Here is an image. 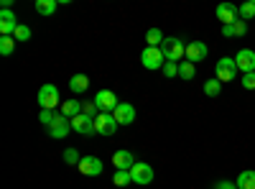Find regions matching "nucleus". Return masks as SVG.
I'll return each mask as SVG.
<instances>
[{"mask_svg":"<svg viewBox=\"0 0 255 189\" xmlns=\"http://www.w3.org/2000/svg\"><path fill=\"white\" fill-rule=\"evenodd\" d=\"M161 51H163L166 61H176V64L186 56V46L181 44V41H179L176 36H166V41L161 44Z\"/></svg>","mask_w":255,"mask_h":189,"instance_id":"1","label":"nucleus"},{"mask_svg":"<svg viewBox=\"0 0 255 189\" xmlns=\"http://www.w3.org/2000/svg\"><path fill=\"white\" fill-rule=\"evenodd\" d=\"M140 61H143V67H145V69L156 72V69H163L166 56H163L161 46H145V49L140 51Z\"/></svg>","mask_w":255,"mask_h":189,"instance_id":"2","label":"nucleus"},{"mask_svg":"<svg viewBox=\"0 0 255 189\" xmlns=\"http://www.w3.org/2000/svg\"><path fill=\"white\" fill-rule=\"evenodd\" d=\"M38 105H41V110H56V105H61L59 87L56 85H41V90H38Z\"/></svg>","mask_w":255,"mask_h":189,"instance_id":"3","label":"nucleus"},{"mask_svg":"<svg viewBox=\"0 0 255 189\" xmlns=\"http://www.w3.org/2000/svg\"><path fill=\"white\" fill-rule=\"evenodd\" d=\"M215 15H217V20H220L222 26H232V23H238V20H240V10H238L235 3H222V5H217Z\"/></svg>","mask_w":255,"mask_h":189,"instance_id":"4","label":"nucleus"},{"mask_svg":"<svg viewBox=\"0 0 255 189\" xmlns=\"http://www.w3.org/2000/svg\"><path fill=\"white\" fill-rule=\"evenodd\" d=\"M215 69H217V79L220 82H232L238 77V64H235V59H230V56H222Z\"/></svg>","mask_w":255,"mask_h":189,"instance_id":"5","label":"nucleus"},{"mask_svg":"<svg viewBox=\"0 0 255 189\" xmlns=\"http://www.w3.org/2000/svg\"><path fill=\"white\" fill-rule=\"evenodd\" d=\"M130 177H133V184H140V187H145V184H151L153 182V169H151V164H143V161H135V166L130 169Z\"/></svg>","mask_w":255,"mask_h":189,"instance_id":"6","label":"nucleus"},{"mask_svg":"<svg viewBox=\"0 0 255 189\" xmlns=\"http://www.w3.org/2000/svg\"><path fill=\"white\" fill-rule=\"evenodd\" d=\"M95 131H97L100 136H113V133L118 131L115 115H113V113H100V115L95 118Z\"/></svg>","mask_w":255,"mask_h":189,"instance_id":"7","label":"nucleus"},{"mask_svg":"<svg viewBox=\"0 0 255 189\" xmlns=\"http://www.w3.org/2000/svg\"><path fill=\"white\" fill-rule=\"evenodd\" d=\"M95 102H97V108H100V113H115V108H118V95L113 92V90H100L97 92V97H95Z\"/></svg>","mask_w":255,"mask_h":189,"instance_id":"8","label":"nucleus"},{"mask_svg":"<svg viewBox=\"0 0 255 189\" xmlns=\"http://www.w3.org/2000/svg\"><path fill=\"white\" fill-rule=\"evenodd\" d=\"M69 131H72V120H69L67 115L56 113V118H54V123H51V128H49V136L61 141V138H67V136H69Z\"/></svg>","mask_w":255,"mask_h":189,"instance_id":"9","label":"nucleus"},{"mask_svg":"<svg viewBox=\"0 0 255 189\" xmlns=\"http://www.w3.org/2000/svg\"><path fill=\"white\" fill-rule=\"evenodd\" d=\"M235 64H238V72H243V74L255 72V51L253 49H240L235 54Z\"/></svg>","mask_w":255,"mask_h":189,"instance_id":"10","label":"nucleus"},{"mask_svg":"<svg viewBox=\"0 0 255 189\" xmlns=\"http://www.w3.org/2000/svg\"><path fill=\"white\" fill-rule=\"evenodd\" d=\"M77 169H79L84 177H100V174H102V161H100L97 156H82V161H79Z\"/></svg>","mask_w":255,"mask_h":189,"instance_id":"11","label":"nucleus"},{"mask_svg":"<svg viewBox=\"0 0 255 189\" xmlns=\"http://www.w3.org/2000/svg\"><path fill=\"white\" fill-rule=\"evenodd\" d=\"M207 54H209V49H207L204 41H191V44H186V61H191V64L204 61Z\"/></svg>","mask_w":255,"mask_h":189,"instance_id":"12","label":"nucleus"},{"mask_svg":"<svg viewBox=\"0 0 255 189\" xmlns=\"http://www.w3.org/2000/svg\"><path fill=\"white\" fill-rule=\"evenodd\" d=\"M113 115H115L118 125H130V123H135V115H138V113H135V108H133L130 102H120Z\"/></svg>","mask_w":255,"mask_h":189,"instance_id":"13","label":"nucleus"},{"mask_svg":"<svg viewBox=\"0 0 255 189\" xmlns=\"http://www.w3.org/2000/svg\"><path fill=\"white\" fill-rule=\"evenodd\" d=\"M72 131H77L79 136H92V133H97V131H95V118H90V115H77V118H72Z\"/></svg>","mask_w":255,"mask_h":189,"instance_id":"14","label":"nucleus"},{"mask_svg":"<svg viewBox=\"0 0 255 189\" xmlns=\"http://www.w3.org/2000/svg\"><path fill=\"white\" fill-rule=\"evenodd\" d=\"M18 26L20 23H18V18H15L13 10H0V33H3V36H13Z\"/></svg>","mask_w":255,"mask_h":189,"instance_id":"15","label":"nucleus"},{"mask_svg":"<svg viewBox=\"0 0 255 189\" xmlns=\"http://www.w3.org/2000/svg\"><path fill=\"white\" fill-rule=\"evenodd\" d=\"M113 164H115V172H130L135 166V156L130 151H115L113 154Z\"/></svg>","mask_w":255,"mask_h":189,"instance_id":"16","label":"nucleus"},{"mask_svg":"<svg viewBox=\"0 0 255 189\" xmlns=\"http://www.w3.org/2000/svg\"><path fill=\"white\" fill-rule=\"evenodd\" d=\"M87 87H90V77H87V74H74V77L69 79V90H72L74 95H82Z\"/></svg>","mask_w":255,"mask_h":189,"instance_id":"17","label":"nucleus"},{"mask_svg":"<svg viewBox=\"0 0 255 189\" xmlns=\"http://www.w3.org/2000/svg\"><path fill=\"white\" fill-rule=\"evenodd\" d=\"M61 115H67L69 120H72V118H77V115H82V102H77V100H67V102H61Z\"/></svg>","mask_w":255,"mask_h":189,"instance_id":"18","label":"nucleus"},{"mask_svg":"<svg viewBox=\"0 0 255 189\" xmlns=\"http://www.w3.org/2000/svg\"><path fill=\"white\" fill-rule=\"evenodd\" d=\"M238 189H255V172L253 169H245V172H240V177H238Z\"/></svg>","mask_w":255,"mask_h":189,"instance_id":"19","label":"nucleus"},{"mask_svg":"<svg viewBox=\"0 0 255 189\" xmlns=\"http://www.w3.org/2000/svg\"><path fill=\"white\" fill-rule=\"evenodd\" d=\"M56 5H59V0H36V13L51 15V13H56Z\"/></svg>","mask_w":255,"mask_h":189,"instance_id":"20","label":"nucleus"},{"mask_svg":"<svg viewBox=\"0 0 255 189\" xmlns=\"http://www.w3.org/2000/svg\"><path fill=\"white\" fill-rule=\"evenodd\" d=\"M163 41H166V36L161 33V28H148L145 31V44L148 46H161Z\"/></svg>","mask_w":255,"mask_h":189,"instance_id":"21","label":"nucleus"},{"mask_svg":"<svg viewBox=\"0 0 255 189\" xmlns=\"http://www.w3.org/2000/svg\"><path fill=\"white\" fill-rule=\"evenodd\" d=\"M220 92H222V82H220L217 77L204 82V95H207V97H220Z\"/></svg>","mask_w":255,"mask_h":189,"instance_id":"22","label":"nucleus"},{"mask_svg":"<svg viewBox=\"0 0 255 189\" xmlns=\"http://www.w3.org/2000/svg\"><path fill=\"white\" fill-rule=\"evenodd\" d=\"M194 74H197V64H191V61H179V77L181 79H194Z\"/></svg>","mask_w":255,"mask_h":189,"instance_id":"23","label":"nucleus"},{"mask_svg":"<svg viewBox=\"0 0 255 189\" xmlns=\"http://www.w3.org/2000/svg\"><path fill=\"white\" fill-rule=\"evenodd\" d=\"M238 10H240V20H245V23L248 20H255V0H248V3H243Z\"/></svg>","mask_w":255,"mask_h":189,"instance_id":"24","label":"nucleus"},{"mask_svg":"<svg viewBox=\"0 0 255 189\" xmlns=\"http://www.w3.org/2000/svg\"><path fill=\"white\" fill-rule=\"evenodd\" d=\"M13 49H15V38H13V36H0V54L10 56Z\"/></svg>","mask_w":255,"mask_h":189,"instance_id":"25","label":"nucleus"},{"mask_svg":"<svg viewBox=\"0 0 255 189\" xmlns=\"http://www.w3.org/2000/svg\"><path fill=\"white\" fill-rule=\"evenodd\" d=\"M82 115L97 118V115H100V108H97V102H95V100H87V102H82Z\"/></svg>","mask_w":255,"mask_h":189,"instance_id":"26","label":"nucleus"},{"mask_svg":"<svg viewBox=\"0 0 255 189\" xmlns=\"http://www.w3.org/2000/svg\"><path fill=\"white\" fill-rule=\"evenodd\" d=\"M113 184H118V187H128V184H133V177H130V172H115V177H113Z\"/></svg>","mask_w":255,"mask_h":189,"instance_id":"27","label":"nucleus"},{"mask_svg":"<svg viewBox=\"0 0 255 189\" xmlns=\"http://www.w3.org/2000/svg\"><path fill=\"white\" fill-rule=\"evenodd\" d=\"M82 156L77 154V149H67L64 151V164H69V166H79Z\"/></svg>","mask_w":255,"mask_h":189,"instance_id":"28","label":"nucleus"},{"mask_svg":"<svg viewBox=\"0 0 255 189\" xmlns=\"http://www.w3.org/2000/svg\"><path fill=\"white\" fill-rule=\"evenodd\" d=\"M54 118H56V110H41V113H38V123L46 125V128H51Z\"/></svg>","mask_w":255,"mask_h":189,"instance_id":"29","label":"nucleus"},{"mask_svg":"<svg viewBox=\"0 0 255 189\" xmlns=\"http://www.w3.org/2000/svg\"><path fill=\"white\" fill-rule=\"evenodd\" d=\"M13 38H15V41H28V38H31V28H28L26 23H20V26L15 28Z\"/></svg>","mask_w":255,"mask_h":189,"instance_id":"30","label":"nucleus"},{"mask_svg":"<svg viewBox=\"0 0 255 189\" xmlns=\"http://www.w3.org/2000/svg\"><path fill=\"white\" fill-rule=\"evenodd\" d=\"M161 72H163V77H168V79H171V77H179V64H176V61H166Z\"/></svg>","mask_w":255,"mask_h":189,"instance_id":"31","label":"nucleus"},{"mask_svg":"<svg viewBox=\"0 0 255 189\" xmlns=\"http://www.w3.org/2000/svg\"><path fill=\"white\" fill-rule=\"evenodd\" d=\"M243 87H245V90H255V72L243 74Z\"/></svg>","mask_w":255,"mask_h":189,"instance_id":"32","label":"nucleus"},{"mask_svg":"<svg viewBox=\"0 0 255 189\" xmlns=\"http://www.w3.org/2000/svg\"><path fill=\"white\" fill-rule=\"evenodd\" d=\"M232 31H235V36H245L248 33V23L245 20H238V23H232Z\"/></svg>","mask_w":255,"mask_h":189,"instance_id":"33","label":"nucleus"},{"mask_svg":"<svg viewBox=\"0 0 255 189\" xmlns=\"http://www.w3.org/2000/svg\"><path fill=\"white\" fill-rule=\"evenodd\" d=\"M215 189H238V184L230 179H220V182H215Z\"/></svg>","mask_w":255,"mask_h":189,"instance_id":"34","label":"nucleus"},{"mask_svg":"<svg viewBox=\"0 0 255 189\" xmlns=\"http://www.w3.org/2000/svg\"><path fill=\"white\" fill-rule=\"evenodd\" d=\"M222 36H225V38H235V31H232V26H222Z\"/></svg>","mask_w":255,"mask_h":189,"instance_id":"35","label":"nucleus"}]
</instances>
